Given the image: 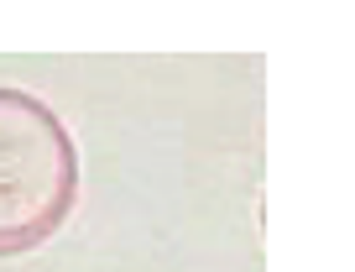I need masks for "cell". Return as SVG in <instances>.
I'll return each instance as SVG.
<instances>
[{"instance_id":"6da1fadb","label":"cell","mask_w":355,"mask_h":272,"mask_svg":"<svg viewBox=\"0 0 355 272\" xmlns=\"http://www.w3.org/2000/svg\"><path fill=\"white\" fill-rule=\"evenodd\" d=\"M78 204V147L32 90L0 84V257L37 251Z\"/></svg>"}]
</instances>
